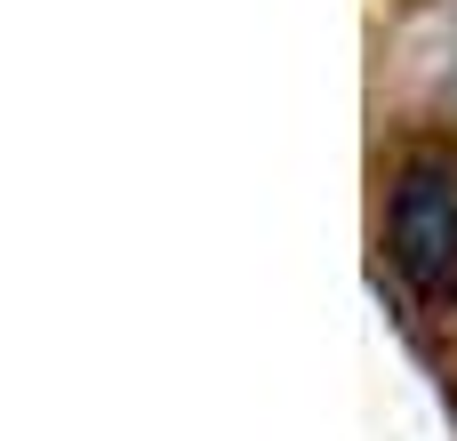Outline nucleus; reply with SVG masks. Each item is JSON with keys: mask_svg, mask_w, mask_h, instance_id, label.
<instances>
[{"mask_svg": "<svg viewBox=\"0 0 457 441\" xmlns=\"http://www.w3.org/2000/svg\"><path fill=\"white\" fill-rule=\"evenodd\" d=\"M386 249L426 305H457V169L418 153L386 209Z\"/></svg>", "mask_w": 457, "mask_h": 441, "instance_id": "1", "label": "nucleus"}]
</instances>
